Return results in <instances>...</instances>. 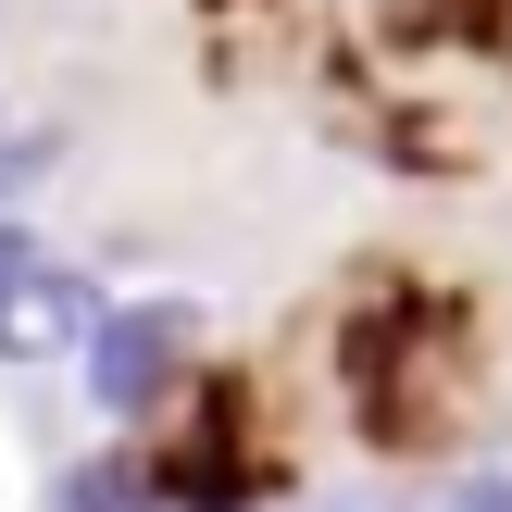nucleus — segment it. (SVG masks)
<instances>
[{
  "label": "nucleus",
  "mask_w": 512,
  "mask_h": 512,
  "mask_svg": "<svg viewBox=\"0 0 512 512\" xmlns=\"http://www.w3.org/2000/svg\"><path fill=\"white\" fill-rule=\"evenodd\" d=\"M375 13H400V25H425V38H450V50H475V63H512V0H375Z\"/></svg>",
  "instance_id": "423d86ee"
},
{
  "label": "nucleus",
  "mask_w": 512,
  "mask_h": 512,
  "mask_svg": "<svg viewBox=\"0 0 512 512\" xmlns=\"http://www.w3.org/2000/svg\"><path fill=\"white\" fill-rule=\"evenodd\" d=\"M138 488H150V512H263V500H288L300 488V425H288L275 363H200L150 413Z\"/></svg>",
  "instance_id": "7ed1b4c3"
},
{
  "label": "nucleus",
  "mask_w": 512,
  "mask_h": 512,
  "mask_svg": "<svg viewBox=\"0 0 512 512\" xmlns=\"http://www.w3.org/2000/svg\"><path fill=\"white\" fill-rule=\"evenodd\" d=\"M450 512H512V488H500V475H475V488L450 500Z\"/></svg>",
  "instance_id": "6e6552de"
},
{
  "label": "nucleus",
  "mask_w": 512,
  "mask_h": 512,
  "mask_svg": "<svg viewBox=\"0 0 512 512\" xmlns=\"http://www.w3.org/2000/svg\"><path fill=\"white\" fill-rule=\"evenodd\" d=\"M188 375H200V338H188V313H175V300L100 313V338H88V388H100V413L150 425L175 388H188Z\"/></svg>",
  "instance_id": "20e7f679"
},
{
  "label": "nucleus",
  "mask_w": 512,
  "mask_h": 512,
  "mask_svg": "<svg viewBox=\"0 0 512 512\" xmlns=\"http://www.w3.org/2000/svg\"><path fill=\"white\" fill-rule=\"evenodd\" d=\"M325 100H338V138L388 150L413 175H488L512 125V63H475V50L350 0L325 25Z\"/></svg>",
  "instance_id": "f03ea898"
},
{
  "label": "nucleus",
  "mask_w": 512,
  "mask_h": 512,
  "mask_svg": "<svg viewBox=\"0 0 512 512\" xmlns=\"http://www.w3.org/2000/svg\"><path fill=\"white\" fill-rule=\"evenodd\" d=\"M275 388H313V413L363 463H463L512 400V300L450 250H363L300 313Z\"/></svg>",
  "instance_id": "f257e3e1"
},
{
  "label": "nucleus",
  "mask_w": 512,
  "mask_h": 512,
  "mask_svg": "<svg viewBox=\"0 0 512 512\" xmlns=\"http://www.w3.org/2000/svg\"><path fill=\"white\" fill-rule=\"evenodd\" d=\"M100 338V300L75 288L63 263H13L0 275V363H63V350Z\"/></svg>",
  "instance_id": "39448f33"
},
{
  "label": "nucleus",
  "mask_w": 512,
  "mask_h": 512,
  "mask_svg": "<svg viewBox=\"0 0 512 512\" xmlns=\"http://www.w3.org/2000/svg\"><path fill=\"white\" fill-rule=\"evenodd\" d=\"M188 13L213 25V38H263V50H275V38L313 25V0H188Z\"/></svg>",
  "instance_id": "0eeeda50"
}]
</instances>
